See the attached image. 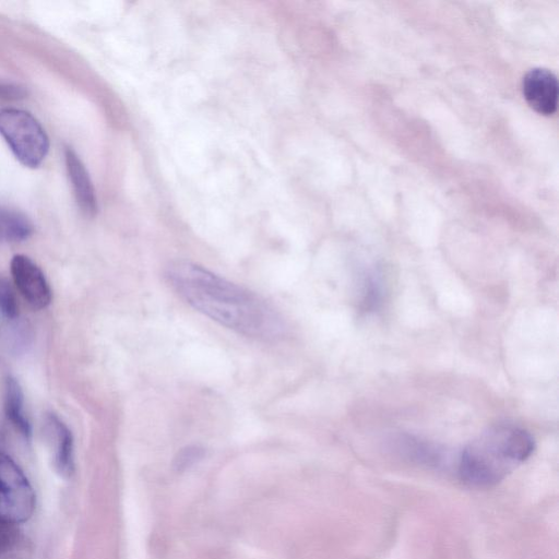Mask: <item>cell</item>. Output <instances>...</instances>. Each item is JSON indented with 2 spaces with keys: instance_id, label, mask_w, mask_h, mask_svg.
Here are the masks:
<instances>
[{
  "instance_id": "5",
  "label": "cell",
  "mask_w": 559,
  "mask_h": 559,
  "mask_svg": "<svg viewBox=\"0 0 559 559\" xmlns=\"http://www.w3.org/2000/svg\"><path fill=\"white\" fill-rule=\"evenodd\" d=\"M10 270L16 288L34 309H44L50 305L52 293L49 283L31 258L15 254L11 260Z\"/></svg>"
},
{
  "instance_id": "10",
  "label": "cell",
  "mask_w": 559,
  "mask_h": 559,
  "mask_svg": "<svg viewBox=\"0 0 559 559\" xmlns=\"http://www.w3.org/2000/svg\"><path fill=\"white\" fill-rule=\"evenodd\" d=\"M34 231L32 222L21 212L0 206V241L26 240Z\"/></svg>"
},
{
  "instance_id": "2",
  "label": "cell",
  "mask_w": 559,
  "mask_h": 559,
  "mask_svg": "<svg viewBox=\"0 0 559 559\" xmlns=\"http://www.w3.org/2000/svg\"><path fill=\"white\" fill-rule=\"evenodd\" d=\"M534 449V439L526 430L513 425L492 426L462 451L460 478L471 487H492L524 463Z\"/></svg>"
},
{
  "instance_id": "11",
  "label": "cell",
  "mask_w": 559,
  "mask_h": 559,
  "mask_svg": "<svg viewBox=\"0 0 559 559\" xmlns=\"http://www.w3.org/2000/svg\"><path fill=\"white\" fill-rule=\"evenodd\" d=\"M204 455L205 450L203 447L199 444L187 445L179 450V452L176 454L174 460V467L178 472H183L200 462Z\"/></svg>"
},
{
  "instance_id": "6",
  "label": "cell",
  "mask_w": 559,
  "mask_h": 559,
  "mask_svg": "<svg viewBox=\"0 0 559 559\" xmlns=\"http://www.w3.org/2000/svg\"><path fill=\"white\" fill-rule=\"evenodd\" d=\"M523 95L527 104L542 115H551L558 104V81L556 75L544 68L530 70L523 78Z\"/></svg>"
},
{
  "instance_id": "3",
  "label": "cell",
  "mask_w": 559,
  "mask_h": 559,
  "mask_svg": "<svg viewBox=\"0 0 559 559\" xmlns=\"http://www.w3.org/2000/svg\"><path fill=\"white\" fill-rule=\"evenodd\" d=\"M0 134L15 158L26 167H38L49 152L48 135L28 111L17 108L0 109Z\"/></svg>"
},
{
  "instance_id": "8",
  "label": "cell",
  "mask_w": 559,
  "mask_h": 559,
  "mask_svg": "<svg viewBox=\"0 0 559 559\" xmlns=\"http://www.w3.org/2000/svg\"><path fill=\"white\" fill-rule=\"evenodd\" d=\"M47 425L55 439V464L58 471L66 476L74 469V442L71 430L56 415L47 416Z\"/></svg>"
},
{
  "instance_id": "1",
  "label": "cell",
  "mask_w": 559,
  "mask_h": 559,
  "mask_svg": "<svg viewBox=\"0 0 559 559\" xmlns=\"http://www.w3.org/2000/svg\"><path fill=\"white\" fill-rule=\"evenodd\" d=\"M166 278L188 305L227 329L260 340L283 333L281 318L264 299L204 266L176 261Z\"/></svg>"
},
{
  "instance_id": "7",
  "label": "cell",
  "mask_w": 559,
  "mask_h": 559,
  "mask_svg": "<svg viewBox=\"0 0 559 559\" xmlns=\"http://www.w3.org/2000/svg\"><path fill=\"white\" fill-rule=\"evenodd\" d=\"M64 162L73 194L80 210L86 216H94L97 212V200L88 171L81 158L71 147L64 148Z\"/></svg>"
},
{
  "instance_id": "4",
  "label": "cell",
  "mask_w": 559,
  "mask_h": 559,
  "mask_svg": "<svg viewBox=\"0 0 559 559\" xmlns=\"http://www.w3.org/2000/svg\"><path fill=\"white\" fill-rule=\"evenodd\" d=\"M36 504L34 489L19 464L0 452V522L21 524L31 519Z\"/></svg>"
},
{
  "instance_id": "12",
  "label": "cell",
  "mask_w": 559,
  "mask_h": 559,
  "mask_svg": "<svg viewBox=\"0 0 559 559\" xmlns=\"http://www.w3.org/2000/svg\"><path fill=\"white\" fill-rule=\"evenodd\" d=\"M0 313L8 319L19 314V305L9 282L0 276Z\"/></svg>"
},
{
  "instance_id": "9",
  "label": "cell",
  "mask_w": 559,
  "mask_h": 559,
  "mask_svg": "<svg viewBox=\"0 0 559 559\" xmlns=\"http://www.w3.org/2000/svg\"><path fill=\"white\" fill-rule=\"evenodd\" d=\"M4 413L8 420L25 438L32 436V426L24 413V394L20 382L12 376L4 381Z\"/></svg>"
}]
</instances>
